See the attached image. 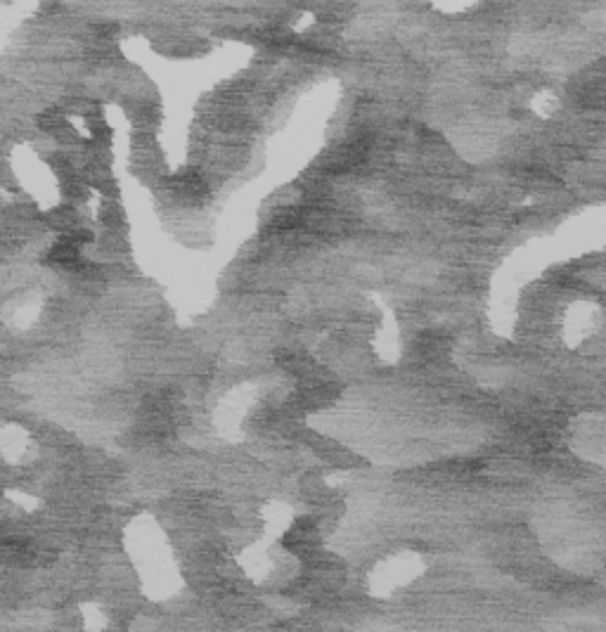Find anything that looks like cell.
<instances>
[{"label": "cell", "instance_id": "7a4b0ae2", "mask_svg": "<svg viewBox=\"0 0 606 632\" xmlns=\"http://www.w3.org/2000/svg\"><path fill=\"white\" fill-rule=\"evenodd\" d=\"M419 351L424 353V356H438V353H443V348H446V339L438 337V334H427V337H422V341H419Z\"/></svg>", "mask_w": 606, "mask_h": 632}, {"label": "cell", "instance_id": "6da1fadb", "mask_svg": "<svg viewBox=\"0 0 606 632\" xmlns=\"http://www.w3.org/2000/svg\"><path fill=\"white\" fill-rule=\"evenodd\" d=\"M285 547L301 554L313 552L318 547V526H315V521L311 517L294 521V526L285 535Z\"/></svg>", "mask_w": 606, "mask_h": 632}]
</instances>
